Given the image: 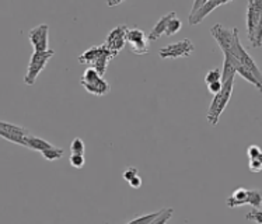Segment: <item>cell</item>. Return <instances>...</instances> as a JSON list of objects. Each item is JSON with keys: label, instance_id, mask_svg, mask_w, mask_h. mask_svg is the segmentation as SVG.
Wrapping results in <instances>:
<instances>
[{"label": "cell", "instance_id": "1", "mask_svg": "<svg viewBox=\"0 0 262 224\" xmlns=\"http://www.w3.org/2000/svg\"><path fill=\"white\" fill-rule=\"evenodd\" d=\"M233 90H234V79H230L223 83V88L214 94L213 100L210 102L208 109V122L212 125V126H216L217 122H219V118L222 115V112L225 111L227 104L230 101L231 94H233Z\"/></svg>", "mask_w": 262, "mask_h": 224}, {"label": "cell", "instance_id": "2", "mask_svg": "<svg viewBox=\"0 0 262 224\" xmlns=\"http://www.w3.org/2000/svg\"><path fill=\"white\" fill-rule=\"evenodd\" d=\"M55 55V51L49 49L47 52H34L30 59V63H28L27 75L24 77V83L27 85H32L37 81V77L39 73L45 69V66L48 64L51 58Z\"/></svg>", "mask_w": 262, "mask_h": 224}, {"label": "cell", "instance_id": "3", "mask_svg": "<svg viewBox=\"0 0 262 224\" xmlns=\"http://www.w3.org/2000/svg\"><path fill=\"white\" fill-rule=\"evenodd\" d=\"M210 35L214 38L223 55L230 54L234 47L235 37L238 35V28H227L222 24H216L210 28Z\"/></svg>", "mask_w": 262, "mask_h": 224}, {"label": "cell", "instance_id": "4", "mask_svg": "<svg viewBox=\"0 0 262 224\" xmlns=\"http://www.w3.org/2000/svg\"><path fill=\"white\" fill-rule=\"evenodd\" d=\"M195 51V47L191 39H182V41H178V42L170 43L167 47H163V48L159 51V56L161 59H177V58H187L189 55L192 54Z\"/></svg>", "mask_w": 262, "mask_h": 224}, {"label": "cell", "instance_id": "5", "mask_svg": "<svg viewBox=\"0 0 262 224\" xmlns=\"http://www.w3.org/2000/svg\"><path fill=\"white\" fill-rule=\"evenodd\" d=\"M230 54L234 55L235 58L240 60V63L243 64L248 72H251L252 75L255 76V79H257V80L262 84V72L259 70V68H258V64L255 63V60L250 56V54L247 52L246 48L241 45L240 37H238V35L235 37L234 47H233V51H231ZM230 54H227V55H230ZM223 56H225V55H223Z\"/></svg>", "mask_w": 262, "mask_h": 224}, {"label": "cell", "instance_id": "6", "mask_svg": "<svg viewBox=\"0 0 262 224\" xmlns=\"http://www.w3.org/2000/svg\"><path fill=\"white\" fill-rule=\"evenodd\" d=\"M0 136L3 139L10 140L11 143L20 144V146L27 147V138L30 136V132L26 128H23V126L2 121L0 122Z\"/></svg>", "mask_w": 262, "mask_h": 224}, {"label": "cell", "instance_id": "7", "mask_svg": "<svg viewBox=\"0 0 262 224\" xmlns=\"http://www.w3.org/2000/svg\"><path fill=\"white\" fill-rule=\"evenodd\" d=\"M149 37L139 28H129L126 34V43L130 52L135 55H146L149 52Z\"/></svg>", "mask_w": 262, "mask_h": 224}, {"label": "cell", "instance_id": "8", "mask_svg": "<svg viewBox=\"0 0 262 224\" xmlns=\"http://www.w3.org/2000/svg\"><path fill=\"white\" fill-rule=\"evenodd\" d=\"M128 26L121 24V26H117L114 30L108 32L104 45L113 52L114 56H117L121 52V49H123V47L126 45V34H128Z\"/></svg>", "mask_w": 262, "mask_h": 224}, {"label": "cell", "instance_id": "9", "mask_svg": "<svg viewBox=\"0 0 262 224\" xmlns=\"http://www.w3.org/2000/svg\"><path fill=\"white\" fill-rule=\"evenodd\" d=\"M262 17V0H250L247 3V16H246V24H247V34H248V39L252 42L254 39V34L257 30V26Z\"/></svg>", "mask_w": 262, "mask_h": 224}, {"label": "cell", "instance_id": "10", "mask_svg": "<svg viewBox=\"0 0 262 224\" xmlns=\"http://www.w3.org/2000/svg\"><path fill=\"white\" fill-rule=\"evenodd\" d=\"M28 38L31 42L34 52H47L49 51V27L47 24H41L35 28H31L28 32Z\"/></svg>", "mask_w": 262, "mask_h": 224}, {"label": "cell", "instance_id": "11", "mask_svg": "<svg viewBox=\"0 0 262 224\" xmlns=\"http://www.w3.org/2000/svg\"><path fill=\"white\" fill-rule=\"evenodd\" d=\"M227 3H230V2H229V0H206L205 5L202 6L195 14L188 16V23H189V26H196V24H199L204 18H206L212 11L216 10L217 7H222V6L227 5Z\"/></svg>", "mask_w": 262, "mask_h": 224}, {"label": "cell", "instance_id": "12", "mask_svg": "<svg viewBox=\"0 0 262 224\" xmlns=\"http://www.w3.org/2000/svg\"><path fill=\"white\" fill-rule=\"evenodd\" d=\"M114 58H115V56H114L113 52H111V51H110V49L102 43L101 52H100V55H98V58L93 62V64H91L90 68H93V69L96 70L97 73H98L100 76H104L105 75V72H107L108 63H110Z\"/></svg>", "mask_w": 262, "mask_h": 224}, {"label": "cell", "instance_id": "13", "mask_svg": "<svg viewBox=\"0 0 262 224\" xmlns=\"http://www.w3.org/2000/svg\"><path fill=\"white\" fill-rule=\"evenodd\" d=\"M174 17H177L176 11H170L168 14L161 17L160 20L156 23L155 27L151 28V31L149 32V35H147L149 41H157L163 34H166L167 27H168V24H170V21H171Z\"/></svg>", "mask_w": 262, "mask_h": 224}, {"label": "cell", "instance_id": "14", "mask_svg": "<svg viewBox=\"0 0 262 224\" xmlns=\"http://www.w3.org/2000/svg\"><path fill=\"white\" fill-rule=\"evenodd\" d=\"M84 88H86L87 93H90V94H93V96H105V94H108L110 93V90H111V87H110V84H108L107 81L102 79L101 76L98 77V79H96L94 81H91V83H84V84H81Z\"/></svg>", "mask_w": 262, "mask_h": 224}, {"label": "cell", "instance_id": "15", "mask_svg": "<svg viewBox=\"0 0 262 224\" xmlns=\"http://www.w3.org/2000/svg\"><path fill=\"white\" fill-rule=\"evenodd\" d=\"M226 205L229 208H240L244 205H248V189L246 188H237L234 192L231 193L230 197H227Z\"/></svg>", "mask_w": 262, "mask_h": 224}, {"label": "cell", "instance_id": "16", "mask_svg": "<svg viewBox=\"0 0 262 224\" xmlns=\"http://www.w3.org/2000/svg\"><path fill=\"white\" fill-rule=\"evenodd\" d=\"M27 147L31 150H35V151H39V153H42L45 150L52 149L55 147L54 144L49 143L47 140L41 139V138H37V136H28L27 138Z\"/></svg>", "mask_w": 262, "mask_h": 224}, {"label": "cell", "instance_id": "17", "mask_svg": "<svg viewBox=\"0 0 262 224\" xmlns=\"http://www.w3.org/2000/svg\"><path fill=\"white\" fill-rule=\"evenodd\" d=\"M101 52V45H98V47H93V48L87 49L86 52H83V54L79 56V62L81 64H87V66H91L93 62L98 58V55Z\"/></svg>", "mask_w": 262, "mask_h": 224}, {"label": "cell", "instance_id": "18", "mask_svg": "<svg viewBox=\"0 0 262 224\" xmlns=\"http://www.w3.org/2000/svg\"><path fill=\"white\" fill-rule=\"evenodd\" d=\"M248 205L254 209L262 208V192L259 189H248Z\"/></svg>", "mask_w": 262, "mask_h": 224}, {"label": "cell", "instance_id": "19", "mask_svg": "<svg viewBox=\"0 0 262 224\" xmlns=\"http://www.w3.org/2000/svg\"><path fill=\"white\" fill-rule=\"evenodd\" d=\"M172 213H174V210L171 208H163L160 210V214L150 224H167L168 220L172 217Z\"/></svg>", "mask_w": 262, "mask_h": 224}, {"label": "cell", "instance_id": "20", "mask_svg": "<svg viewBox=\"0 0 262 224\" xmlns=\"http://www.w3.org/2000/svg\"><path fill=\"white\" fill-rule=\"evenodd\" d=\"M41 154H42V157L47 161H55L59 160V159H62L64 154V151L62 149H58V147H52V149H48L45 150V151H42Z\"/></svg>", "mask_w": 262, "mask_h": 224}, {"label": "cell", "instance_id": "21", "mask_svg": "<svg viewBox=\"0 0 262 224\" xmlns=\"http://www.w3.org/2000/svg\"><path fill=\"white\" fill-rule=\"evenodd\" d=\"M205 81L206 84H212V83H216V81H222V69L219 68H213L210 69L205 75Z\"/></svg>", "mask_w": 262, "mask_h": 224}, {"label": "cell", "instance_id": "22", "mask_svg": "<svg viewBox=\"0 0 262 224\" xmlns=\"http://www.w3.org/2000/svg\"><path fill=\"white\" fill-rule=\"evenodd\" d=\"M160 214V212H157V213H147L143 214V216H139V217H136V219L130 220L126 224H150L153 220L157 217Z\"/></svg>", "mask_w": 262, "mask_h": 224}, {"label": "cell", "instance_id": "23", "mask_svg": "<svg viewBox=\"0 0 262 224\" xmlns=\"http://www.w3.org/2000/svg\"><path fill=\"white\" fill-rule=\"evenodd\" d=\"M84 150H86V146H84V142L80 138H76L70 143V151H72V154H84Z\"/></svg>", "mask_w": 262, "mask_h": 224}, {"label": "cell", "instance_id": "24", "mask_svg": "<svg viewBox=\"0 0 262 224\" xmlns=\"http://www.w3.org/2000/svg\"><path fill=\"white\" fill-rule=\"evenodd\" d=\"M70 166L73 167V168H77V170H80L84 167L86 164V160H84V154H72L70 155Z\"/></svg>", "mask_w": 262, "mask_h": 224}, {"label": "cell", "instance_id": "25", "mask_svg": "<svg viewBox=\"0 0 262 224\" xmlns=\"http://www.w3.org/2000/svg\"><path fill=\"white\" fill-rule=\"evenodd\" d=\"M182 24H181V20L180 18H177L174 17L170 24H168V27H167V31H166V35H174L176 32H178L181 30Z\"/></svg>", "mask_w": 262, "mask_h": 224}, {"label": "cell", "instance_id": "26", "mask_svg": "<svg viewBox=\"0 0 262 224\" xmlns=\"http://www.w3.org/2000/svg\"><path fill=\"white\" fill-rule=\"evenodd\" d=\"M251 45L254 48H259L262 47V17L259 23H258L257 30H255V34H254V39H252Z\"/></svg>", "mask_w": 262, "mask_h": 224}, {"label": "cell", "instance_id": "27", "mask_svg": "<svg viewBox=\"0 0 262 224\" xmlns=\"http://www.w3.org/2000/svg\"><path fill=\"white\" fill-rule=\"evenodd\" d=\"M246 219L248 221H254L257 224H262V210L261 209H252L250 213H247Z\"/></svg>", "mask_w": 262, "mask_h": 224}, {"label": "cell", "instance_id": "28", "mask_svg": "<svg viewBox=\"0 0 262 224\" xmlns=\"http://www.w3.org/2000/svg\"><path fill=\"white\" fill-rule=\"evenodd\" d=\"M248 167L252 172H261L262 171V154L258 159H252L248 161Z\"/></svg>", "mask_w": 262, "mask_h": 224}, {"label": "cell", "instance_id": "29", "mask_svg": "<svg viewBox=\"0 0 262 224\" xmlns=\"http://www.w3.org/2000/svg\"><path fill=\"white\" fill-rule=\"evenodd\" d=\"M261 154L262 150L259 149V146H257V144H251V146L247 149V155H248L250 160H252V159H258Z\"/></svg>", "mask_w": 262, "mask_h": 224}, {"label": "cell", "instance_id": "30", "mask_svg": "<svg viewBox=\"0 0 262 224\" xmlns=\"http://www.w3.org/2000/svg\"><path fill=\"white\" fill-rule=\"evenodd\" d=\"M136 175H138V168H135V167H128V168L122 172L123 180L128 182L130 181L132 178H135Z\"/></svg>", "mask_w": 262, "mask_h": 224}, {"label": "cell", "instance_id": "31", "mask_svg": "<svg viewBox=\"0 0 262 224\" xmlns=\"http://www.w3.org/2000/svg\"><path fill=\"white\" fill-rule=\"evenodd\" d=\"M222 88H223V81H216V83L208 84L209 93H212V94H217Z\"/></svg>", "mask_w": 262, "mask_h": 224}, {"label": "cell", "instance_id": "32", "mask_svg": "<svg viewBox=\"0 0 262 224\" xmlns=\"http://www.w3.org/2000/svg\"><path fill=\"white\" fill-rule=\"evenodd\" d=\"M205 2H206V0H195L192 5V9H191V13H189V16H191V14H195V13L205 5Z\"/></svg>", "mask_w": 262, "mask_h": 224}, {"label": "cell", "instance_id": "33", "mask_svg": "<svg viewBox=\"0 0 262 224\" xmlns=\"http://www.w3.org/2000/svg\"><path fill=\"white\" fill-rule=\"evenodd\" d=\"M129 185L132 188H135V189H139V188L142 187V178H140L139 175H136L135 178H132V180L129 181Z\"/></svg>", "mask_w": 262, "mask_h": 224}]
</instances>
